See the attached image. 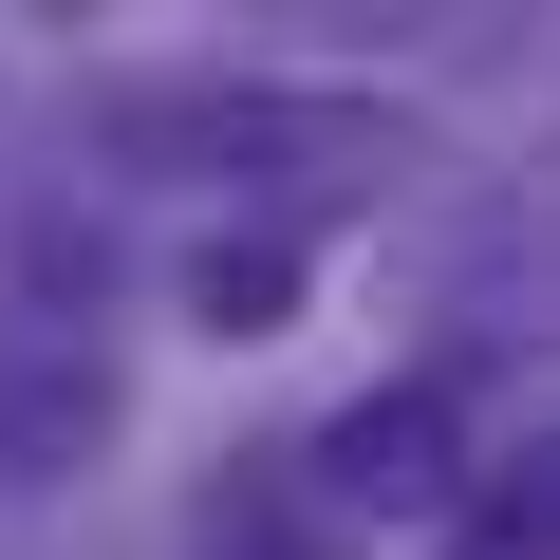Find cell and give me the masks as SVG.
I'll return each mask as SVG.
<instances>
[{"instance_id": "cell-1", "label": "cell", "mask_w": 560, "mask_h": 560, "mask_svg": "<svg viewBox=\"0 0 560 560\" xmlns=\"http://www.w3.org/2000/svg\"><path fill=\"white\" fill-rule=\"evenodd\" d=\"M318 467H337V504H393V523H430V504L467 486V467H448V393H430V374H411V393H374V411H337V448H318Z\"/></svg>"}, {"instance_id": "cell-2", "label": "cell", "mask_w": 560, "mask_h": 560, "mask_svg": "<svg viewBox=\"0 0 560 560\" xmlns=\"http://www.w3.org/2000/svg\"><path fill=\"white\" fill-rule=\"evenodd\" d=\"M113 430V374H38V393H0V486H57V448Z\"/></svg>"}, {"instance_id": "cell-3", "label": "cell", "mask_w": 560, "mask_h": 560, "mask_svg": "<svg viewBox=\"0 0 560 560\" xmlns=\"http://www.w3.org/2000/svg\"><path fill=\"white\" fill-rule=\"evenodd\" d=\"M280 300H300V243H206L187 261V318L206 337H280Z\"/></svg>"}]
</instances>
